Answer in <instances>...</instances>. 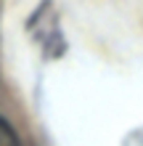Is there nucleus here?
Wrapping results in <instances>:
<instances>
[{"instance_id":"nucleus-1","label":"nucleus","mask_w":143,"mask_h":146,"mask_svg":"<svg viewBox=\"0 0 143 146\" xmlns=\"http://www.w3.org/2000/svg\"><path fill=\"white\" fill-rule=\"evenodd\" d=\"M0 146H21L19 143V135L13 133V127L0 117Z\"/></svg>"}]
</instances>
